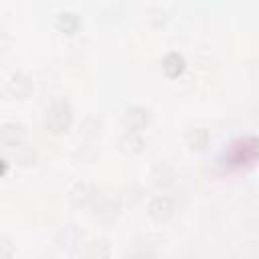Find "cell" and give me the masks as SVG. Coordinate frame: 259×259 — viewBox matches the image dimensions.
<instances>
[{"instance_id":"7","label":"cell","mask_w":259,"mask_h":259,"mask_svg":"<svg viewBox=\"0 0 259 259\" xmlns=\"http://www.w3.org/2000/svg\"><path fill=\"white\" fill-rule=\"evenodd\" d=\"M55 26H57L61 32L73 34V32L79 30V26H81V18H79V14L73 12V10H63V12H59L57 18H55Z\"/></svg>"},{"instance_id":"14","label":"cell","mask_w":259,"mask_h":259,"mask_svg":"<svg viewBox=\"0 0 259 259\" xmlns=\"http://www.w3.org/2000/svg\"><path fill=\"white\" fill-rule=\"evenodd\" d=\"M2 259H10V243L6 239L2 241Z\"/></svg>"},{"instance_id":"8","label":"cell","mask_w":259,"mask_h":259,"mask_svg":"<svg viewBox=\"0 0 259 259\" xmlns=\"http://www.w3.org/2000/svg\"><path fill=\"white\" fill-rule=\"evenodd\" d=\"M0 138H2V144L12 148V146H18L24 138V130L20 123H4L2 125V132H0Z\"/></svg>"},{"instance_id":"9","label":"cell","mask_w":259,"mask_h":259,"mask_svg":"<svg viewBox=\"0 0 259 259\" xmlns=\"http://www.w3.org/2000/svg\"><path fill=\"white\" fill-rule=\"evenodd\" d=\"M69 196H71V200H73L75 204H87V202L95 196V190H93V186H91L89 182H77V184L71 188Z\"/></svg>"},{"instance_id":"5","label":"cell","mask_w":259,"mask_h":259,"mask_svg":"<svg viewBox=\"0 0 259 259\" xmlns=\"http://www.w3.org/2000/svg\"><path fill=\"white\" fill-rule=\"evenodd\" d=\"M184 67H186V61L178 51H170L162 59V71H164V75L168 79H176L178 75H182Z\"/></svg>"},{"instance_id":"11","label":"cell","mask_w":259,"mask_h":259,"mask_svg":"<svg viewBox=\"0 0 259 259\" xmlns=\"http://www.w3.org/2000/svg\"><path fill=\"white\" fill-rule=\"evenodd\" d=\"M186 142L192 150H202L208 142V132L204 127H192L188 134H186Z\"/></svg>"},{"instance_id":"15","label":"cell","mask_w":259,"mask_h":259,"mask_svg":"<svg viewBox=\"0 0 259 259\" xmlns=\"http://www.w3.org/2000/svg\"><path fill=\"white\" fill-rule=\"evenodd\" d=\"M8 172V160H2V174Z\"/></svg>"},{"instance_id":"1","label":"cell","mask_w":259,"mask_h":259,"mask_svg":"<svg viewBox=\"0 0 259 259\" xmlns=\"http://www.w3.org/2000/svg\"><path fill=\"white\" fill-rule=\"evenodd\" d=\"M45 125L53 134H65L73 125V109L67 99H57L47 107Z\"/></svg>"},{"instance_id":"6","label":"cell","mask_w":259,"mask_h":259,"mask_svg":"<svg viewBox=\"0 0 259 259\" xmlns=\"http://www.w3.org/2000/svg\"><path fill=\"white\" fill-rule=\"evenodd\" d=\"M6 89H8V93L10 95H14V97H18V99H22V97H26L30 91H32V81H30V77L28 75H24V73H14L10 79H8V85H6Z\"/></svg>"},{"instance_id":"10","label":"cell","mask_w":259,"mask_h":259,"mask_svg":"<svg viewBox=\"0 0 259 259\" xmlns=\"http://www.w3.org/2000/svg\"><path fill=\"white\" fill-rule=\"evenodd\" d=\"M117 214H119V204H117L115 200L105 198V200H101V202L97 204L95 217H99L101 221H113Z\"/></svg>"},{"instance_id":"3","label":"cell","mask_w":259,"mask_h":259,"mask_svg":"<svg viewBox=\"0 0 259 259\" xmlns=\"http://www.w3.org/2000/svg\"><path fill=\"white\" fill-rule=\"evenodd\" d=\"M148 214L158 221V223H164L168 221L172 214H174V200L166 194H158L154 196L150 202H148Z\"/></svg>"},{"instance_id":"2","label":"cell","mask_w":259,"mask_h":259,"mask_svg":"<svg viewBox=\"0 0 259 259\" xmlns=\"http://www.w3.org/2000/svg\"><path fill=\"white\" fill-rule=\"evenodd\" d=\"M123 121H125V125L130 127V132L144 130V127L152 121V111H150V107H146V105H132V107L125 109Z\"/></svg>"},{"instance_id":"13","label":"cell","mask_w":259,"mask_h":259,"mask_svg":"<svg viewBox=\"0 0 259 259\" xmlns=\"http://www.w3.org/2000/svg\"><path fill=\"white\" fill-rule=\"evenodd\" d=\"M146 16H148V20H150L152 24H156V26H160V24H164V22L168 20V12H166L164 8H160V6H152V8H148Z\"/></svg>"},{"instance_id":"12","label":"cell","mask_w":259,"mask_h":259,"mask_svg":"<svg viewBox=\"0 0 259 259\" xmlns=\"http://www.w3.org/2000/svg\"><path fill=\"white\" fill-rule=\"evenodd\" d=\"M85 259H109V247L103 241H93L85 253Z\"/></svg>"},{"instance_id":"4","label":"cell","mask_w":259,"mask_h":259,"mask_svg":"<svg viewBox=\"0 0 259 259\" xmlns=\"http://www.w3.org/2000/svg\"><path fill=\"white\" fill-rule=\"evenodd\" d=\"M144 146L146 142L138 132H125L117 142V148L123 156H138L144 150Z\"/></svg>"}]
</instances>
